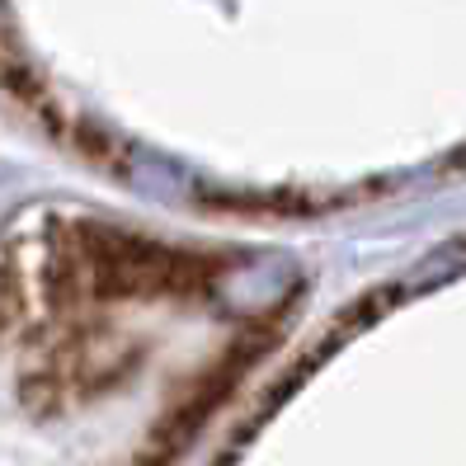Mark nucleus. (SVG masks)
<instances>
[]
</instances>
